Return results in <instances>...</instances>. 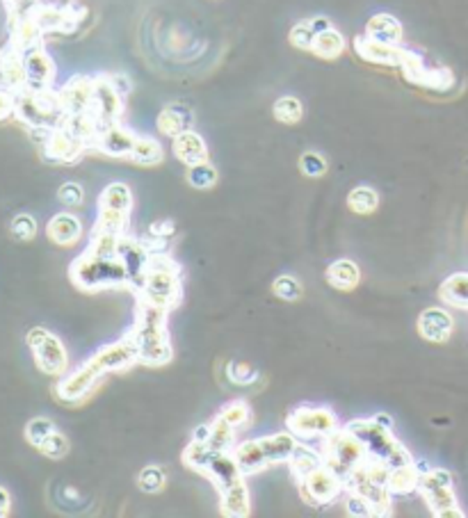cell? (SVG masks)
<instances>
[{
	"label": "cell",
	"mask_w": 468,
	"mask_h": 518,
	"mask_svg": "<svg viewBox=\"0 0 468 518\" xmlns=\"http://www.w3.org/2000/svg\"><path fill=\"white\" fill-rule=\"evenodd\" d=\"M137 361H140V354H137L135 341L131 336L121 338V341L112 342L108 348L99 350L90 361H85L78 367L76 373H71L69 377L62 379L56 388L57 398L62 402H78L94 388V384L103 375L126 370V367L135 366Z\"/></svg>",
	"instance_id": "cell-1"
},
{
	"label": "cell",
	"mask_w": 468,
	"mask_h": 518,
	"mask_svg": "<svg viewBox=\"0 0 468 518\" xmlns=\"http://www.w3.org/2000/svg\"><path fill=\"white\" fill-rule=\"evenodd\" d=\"M167 315H169V308L140 302L135 327L128 333L135 341L140 363L165 366L174 357V350L169 345V332H167Z\"/></svg>",
	"instance_id": "cell-2"
},
{
	"label": "cell",
	"mask_w": 468,
	"mask_h": 518,
	"mask_svg": "<svg viewBox=\"0 0 468 518\" xmlns=\"http://www.w3.org/2000/svg\"><path fill=\"white\" fill-rule=\"evenodd\" d=\"M140 302L156 304L162 308H177L183 298L181 267L171 261L167 254H152V261L146 267L144 286L137 292Z\"/></svg>",
	"instance_id": "cell-3"
},
{
	"label": "cell",
	"mask_w": 468,
	"mask_h": 518,
	"mask_svg": "<svg viewBox=\"0 0 468 518\" xmlns=\"http://www.w3.org/2000/svg\"><path fill=\"white\" fill-rule=\"evenodd\" d=\"M69 279L76 288L85 292L101 290V288L128 286L126 270L119 258H96L82 252L69 267Z\"/></svg>",
	"instance_id": "cell-4"
},
{
	"label": "cell",
	"mask_w": 468,
	"mask_h": 518,
	"mask_svg": "<svg viewBox=\"0 0 468 518\" xmlns=\"http://www.w3.org/2000/svg\"><path fill=\"white\" fill-rule=\"evenodd\" d=\"M16 119L28 128H57L62 126L66 112L56 90H21L16 91Z\"/></svg>",
	"instance_id": "cell-5"
},
{
	"label": "cell",
	"mask_w": 468,
	"mask_h": 518,
	"mask_svg": "<svg viewBox=\"0 0 468 518\" xmlns=\"http://www.w3.org/2000/svg\"><path fill=\"white\" fill-rule=\"evenodd\" d=\"M345 427L359 436L363 441V445L368 448L370 457L379 459L386 466L395 468V466H404V463H412L413 457L409 454V450L404 448L403 443L398 438L393 436V429L382 427L379 423H375L373 418L370 420H352Z\"/></svg>",
	"instance_id": "cell-6"
},
{
	"label": "cell",
	"mask_w": 468,
	"mask_h": 518,
	"mask_svg": "<svg viewBox=\"0 0 468 518\" xmlns=\"http://www.w3.org/2000/svg\"><path fill=\"white\" fill-rule=\"evenodd\" d=\"M323 457L334 473L341 475L342 479H348L359 466L368 462L370 453H368L361 438L354 436L348 427H338L336 432L325 436Z\"/></svg>",
	"instance_id": "cell-7"
},
{
	"label": "cell",
	"mask_w": 468,
	"mask_h": 518,
	"mask_svg": "<svg viewBox=\"0 0 468 518\" xmlns=\"http://www.w3.org/2000/svg\"><path fill=\"white\" fill-rule=\"evenodd\" d=\"M418 491L428 503L429 512L438 518H464L466 514L459 509L457 496L453 491V473L446 468H429L420 475Z\"/></svg>",
	"instance_id": "cell-8"
},
{
	"label": "cell",
	"mask_w": 468,
	"mask_h": 518,
	"mask_svg": "<svg viewBox=\"0 0 468 518\" xmlns=\"http://www.w3.org/2000/svg\"><path fill=\"white\" fill-rule=\"evenodd\" d=\"M26 341L41 373L48 375V377H62L66 373L69 354L56 333H51L46 327H32Z\"/></svg>",
	"instance_id": "cell-9"
},
{
	"label": "cell",
	"mask_w": 468,
	"mask_h": 518,
	"mask_svg": "<svg viewBox=\"0 0 468 518\" xmlns=\"http://www.w3.org/2000/svg\"><path fill=\"white\" fill-rule=\"evenodd\" d=\"M298 487L299 496L308 507H325L345 491V479L334 473L327 463H323L308 475H304L302 479H298Z\"/></svg>",
	"instance_id": "cell-10"
},
{
	"label": "cell",
	"mask_w": 468,
	"mask_h": 518,
	"mask_svg": "<svg viewBox=\"0 0 468 518\" xmlns=\"http://www.w3.org/2000/svg\"><path fill=\"white\" fill-rule=\"evenodd\" d=\"M288 429L302 438H325L338 429V418L327 407H302L288 418Z\"/></svg>",
	"instance_id": "cell-11"
},
{
	"label": "cell",
	"mask_w": 468,
	"mask_h": 518,
	"mask_svg": "<svg viewBox=\"0 0 468 518\" xmlns=\"http://www.w3.org/2000/svg\"><path fill=\"white\" fill-rule=\"evenodd\" d=\"M117 258H119L124 270H126L128 288H131L133 292H140L142 286H144L146 267H149V261H152L149 246L142 240H137V237L124 233L119 240V254H117Z\"/></svg>",
	"instance_id": "cell-12"
},
{
	"label": "cell",
	"mask_w": 468,
	"mask_h": 518,
	"mask_svg": "<svg viewBox=\"0 0 468 518\" xmlns=\"http://www.w3.org/2000/svg\"><path fill=\"white\" fill-rule=\"evenodd\" d=\"M91 115L99 119L101 126L119 124L121 117H124V96L115 90V85H112L106 73L94 76V106H91Z\"/></svg>",
	"instance_id": "cell-13"
},
{
	"label": "cell",
	"mask_w": 468,
	"mask_h": 518,
	"mask_svg": "<svg viewBox=\"0 0 468 518\" xmlns=\"http://www.w3.org/2000/svg\"><path fill=\"white\" fill-rule=\"evenodd\" d=\"M345 491L357 493L363 500H368L370 507L375 509V516H388V514H391L393 493L388 491V487L373 482V479L368 478L361 466L345 479Z\"/></svg>",
	"instance_id": "cell-14"
},
{
	"label": "cell",
	"mask_w": 468,
	"mask_h": 518,
	"mask_svg": "<svg viewBox=\"0 0 468 518\" xmlns=\"http://www.w3.org/2000/svg\"><path fill=\"white\" fill-rule=\"evenodd\" d=\"M39 149L41 153H44L46 160L60 162V165H74V162L81 160L82 153H85L90 146H87L85 142L78 140V137L71 135L66 128L57 126L53 128L48 140H46Z\"/></svg>",
	"instance_id": "cell-15"
},
{
	"label": "cell",
	"mask_w": 468,
	"mask_h": 518,
	"mask_svg": "<svg viewBox=\"0 0 468 518\" xmlns=\"http://www.w3.org/2000/svg\"><path fill=\"white\" fill-rule=\"evenodd\" d=\"M400 69L404 71L409 81L429 87V90H448L453 85V73L448 69H429V66H425L423 57L412 51H404Z\"/></svg>",
	"instance_id": "cell-16"
},
{
	"label": "cell",
	"mask_w": 468,
	"mask_h": 518,
	"mask_svg": "<svg viewBox=\"0 0 468 518\" xmlns=\"http://www.w3.org/2000/svg\"><path fill=\"white\" fill-rule=\"evenodd\" d=\"M23 60H26V78H28V90H51L53 82H56V62L53 57L46 53L44 46H37L30 51L23 53Z\"/></svg>",
	"instance_id": "cell-17"
},
{
	"label": "cell",
	"mask_w": 468,
	"mask_h": 518,
	"mask_svg": "<svg viewBox=\"0 0 468 518\" xmlns=\"http://www.w3.org/2000/svg\"><path fill=\"white\" fill-rule=\"evenodd\" d=\"M60 94V103L66 115H78V112H91L94 106V76H74L66 82Z\"/></svg>",
	"instance_id": "cell-18"
},
{
	"label": "cell",
	"mask_w": 468,
	"mask_h": 518,
	"mask_svg": "<svg viewBox=\"0 0 468 518\" xmlns=\"http://www.w3.org/2000/svg\"><path fill=\"white\" fill-rule=\"evenodd\" d=\"M0 85L12 91L26 90L28 85L23 51H19L10 41L0 48Z\"/></svg>",
	"instance_id": "cell-19"
},
{
	"label": "cell",
	"mask_w": 468,
	"mask_h": 518,
	"mask_svg": "<svg viewBox=\"0 0 468 518\" xmlns=\"http://www.w3.org/2000/svg\"><path fill=\"white\" fill-rule=\"evenodd\" d=\"M354 51L361 60L370 62V65H384V66H400L404 57V48L393 44H384V41L370 39V37L361 35L354 39Z\"/></svg>",
	"instance_id": "cell-20"
},
{
	"label": "cell",
	"mask_w": 468,
	"mask_h": 518,
	"mask_svg": "<svg viewBox=\"0 0 468 518\" xmlns=\"http://www.w3.org/2000/svg\"><path fill=\"white\" fill-rule=\"evenodd\" d=\"M137 135L131 128L121 124H110L101 128V135L96 140V149L110 158H131L133 146H135Z\"/></svg>",
	"instance_id": "cell-21"
},
{
	"label": "cell",
	"mask_w": 468,
	"mask_h": 518,
	"mask_svg": "<svg viewBox=\"0 0 468 518\" xmlns=\"http://www.w3.org/2000/svg\"><path fill=\"white\" fill-rule=\"evenodd\" d=\"M453 317H450L448 311H443V308H425V311L418 315V333L428 342H437V345L448 342L450 336H453Z\"/></svg>",
	"instance_id": "cell-22"
},
{
	"label": "cell",
	"mask_w": 468,
	"mask_h": 518,
	"mask_svg": "<svg viewBox=\"0 0 468 518\" xmlns=\"http://www.w3.org/2000/svg\"><path fill=\"white\" fill-rule=\"evenodd\" d=\"M204 475L211 478V482L215 484L217 491H224V488L233 487V484L242 482L245 479V473L242 468L238 466L236 457L233 453H215L211 457V462L204 468Z\"/></svg>",
	"instance_id": "cell-23"
},
{
	"label": "cell",
	"mask_w": 468,
	"mask_h": 518,
	"mask_svg": "<svg viewBox=\"0 0 468 518\" xmlns=\"http://www.w3.org/2000/svg\"><path fill=\"white\" fill-rule=\"evenodd\" d=\"M10 44H14L19 51H30L37 46H44V30L35 21V16H10Z\"/></svg>",
	"instance_id": "cell-24"
},
{
	"label": "cell",
	"mask_w": 468,
	"mask_h": 518,
	"mask_svg": "<svg viewBox=\"0 0 468 518\" xmlns=\"http://www.w3.org/2000/svg\"><path fill=\"white\" fill-rule=\"evenodd\" d=\"M171 151L177 156V160H181L183 165H196V162L208 160V146L204 142V137L199 133L190 131L181 133V135L171 137Z\"/></svg>",
	"instance_id": "cell-25"
},
{
	"label": "cell",
	"mask_w": 468,
	"mask_h": 518,
	"mask_svg": "<svg viewBox=\"0 0 468 518\" xmlns=\"http://www.w3.org/2000/svg\"><path fill=\"white\" fill-rule=\"evenodd\" d=\"M46 236L48 240L60 246L76 245L82 236V221L71 212H57L48 224H46Z\"/></svg>",
	"instance_id": "cell-26"
},
{
	"label": "cell",
	"mask_w": 468,
	"mask_h": 518,
	"mask_svg": "<svg viewBox=\"0 0 468 518\" xmlns=\"http://www.w3.org/2000/svg\"><path fill=\"white\" fill-rule=\"evenodd\" d=\"M220 512L229 518H247L252 514V498L245 479L220 491Z\"/></svg>",
	"instance_id": "cell-27"
},
{
	"label": "cell",
	"mask_w": 468,
	"mask_h": 518,
	"mask_svg": "<svg viewBox=\"0 0 468 518\" xmlns=\"http://www.w3.org/2000/svg\"><path fill=\"white\" fill-rule=\"evenodd\" d=\"M192 124H195V115L187 106L183 103H169L167 108H162V112L158 115V131L167 137H177L181 133L190 131Z\"/></svg>",
	"instance_id": "cell-28"
},
{
	"label": "cell",
	"mask_w": 468,
	"mask_h": 518,
	"mask_svg": "<svg viewBox=\"0 0 468 518\" xmlns=\"http://www.w3.org/2000/svg\"><path fill=\"white\" fill-rule=\"evenodd\" d=\"M261 443L263 453H265L267 463H282V462H290V457L298 450L299 441L298 434L292 432H282V434H273V436H263L258 438Z\"/></svg>",
	"instance_id": "cell-29"
},
{
	"label": "cell",
	"mask_w": 468,
	"mask_h": 518,
	"mask_svg": "<svg viewBox=\"0 0 468 518\" xmlns=\"http://www.w3.org/2000/svg\"><path fill=\"white\" fill-rule=\"evenodd\" d=\"M423 471L425 468L416 462L391 468V475H388L386 484L388 491H391L393 496H412L413 491H418V484H420Z\"/></svg>",
	"instance_id": "cell-30"
},
{
	"label": "cell",
	"mask_w": 468,
	"mask_h": 518,
	"mask_svg": "<svg viewBox=\"0 0 468 518\" xmlns=\"http://www.w3.org/2000/svg\"><path fill=\"white\" fill-rule=\"evenodd\" d=\"M62 128L71 133L74 137H78L81 142H85L87 146H94L96 149V140L101 135V124L96 119L91 112H78V115H66L65 121H62Z\"/></svg>",
	"instance_id": "cell-31"
},
{
	"label": "cell",
	"mask_w": 468,
	"mask_h": 518,
	"mask_svg": "<svg viewBox=\"0 0 468 518\" xmlns=\"http://www.w3.org/2000/svg\"><path fill=\"white\" fill-rule=\"evenodd\" d=\"M366 37L384 41V44L400 46L403 41V26L400 21L391 14H375L366 23Z\"/></svg>",
	"instance_id": "cell-32"
},
{
	"label": "cell",
	"mask_w": 468,
	"mask_h": 518,
	"mask_svg": "<svg viewBox=\"0 0 468 518\" xmlns=\"http://www.w3.org/2000/svg\"><path fill=\"white\" fill-rule=\"evenodd\" d=\"M327 281L332 283L336 290L350 292L361 281V270H359L357 263L350 261V258H338V261H334L332 265L327 267Z\"/></svg>",
	"instance_id": "cell-33"
},
{
	"label": "cell",
	"mask_w": 468,
	"mask_h": 518,
	"mask_svg": "<svg viewBox=\"0 0 468 518\" xmlns=\"http://www.w3.org/2000/svg\"><path fill=\"white\" fill-rule=\"evenodd\" d=\"M233 457H236L238 466L242 468V473L245 475L261 473L263 468L270 466L265 459V453H263V448H261V443H258V438L256 441H245V443H240V445H236Z\"/></svg>",
	"instance_id": "cell-34"
},
{
	"label": "cell",
	"mask_w": 468,
	"mask_h": 518,
	"mask_svg": "<svg viewBox=\"0 0 468 518\" xmlns=\"http://www.w3.org/2000/svg\"><path fill=\"white\" fill-rule=\"evenodd\" d=\"M438 298L443 304L455 308H468V274H453L438 288Z\"/></svg>",
	"instance_id": "cell-35"
},
{
	"label": "cell",
	"mask_w": 468,
	"mask_h": 518,
	"mask_svg": "<svg viewBox=\"0 0 468 518\" xmlns=\"http://www.w3.org/2000/svg\"><path fill=\"white\" fill-rule=\"evenodd\" d=\"M311 53H316V56L323 57V60H336V57H341L342 53H345V37H342L336 28L317 32Z\"/></svg>",
	"instance_id": "cell-36"
},
{
	"label": "cell",
	"mask_w": 468,
	"mask_h": 518,
	"mask_svg": "<svg viewBox=\"0 0 468 518\" xmlns=\"http://www.w3.org/2000/svg\"><path fill=\"white\" fill-rule=\"evenodd\" d=\"M99 208H110V211H121L131 212L133 208V192L126 183H110L106 190L101 192V199H99Z\"/></svg>",
	"instance_id": "cell-37"
},
{
	"label": "cell",
	"mask_w": 468,
	"mask_h": 518,
	"mask_svg": "<svg viewBox=\"0 0 468 518\" xmlns=\"http://www.w3.org/2000/svg\"><path fill=\"white\" fill-rule=\"evenodd\" d=\"M174 236H177V227H174V221L165 220V221H156V224L149 229V233L142 237V242L149 246V252L152 254H165L169 242L174 240Z\"/></svg>",
	"instance_id": "cell-38"
},
{
	"label": "cell",
	"mask_w": 468,
	"mask_h": 518,
	"mask_svg": "<svg viewBox=\"0 0 468 518\" xmlns=\"http://www.w3.org/2000/svg\"><path fill=\"white\" fill-rule=\"evenodd\" d=\"M236 432L231 423H227L224 418L217 416L211 423V438H208V445H211L215 453H231L233 445H236Z\"/></svg>",
	"instance_id": "cell-39"
},
{
	"label": "cell",
	"mask_w": 468,
	"mask_h": 518,
	"mask_svg": "<svg viewBox=\"0 0 468 518\" xmlns=\"http://www.w3.org/2000/svg\"><path fill=\"white\" fill-rule=\"evenodd\" d=\"M162 158H165V151H162L160 142L153 140V137L137 135V142H135V146H133V153H131L133 162H137V165L153 167V165H158V162H162Z\"/></svg>",
	"instance_id": "cell-40"
},
{
	"label": "cell",
	"mask_w": 468,
	"mask_h": 518,
	"mask_svg": "<svg viewBox=\"0 0 468 518\" xmlns=\"http://www.w3.org/2000/svg\"><path fill=\"white\" fill-rule=\"evenodd\" d=\"M325 463V457L320 453H316V450L307 448V445H302L299 443L298 450H295V454L290 457V468H292V475H295V479H302L304 475H308L311 471H316L317 466H323Z\"/></svg>",
	"instance_id": "cell-41"
},
{
	"label": "cell",
	"mask_w": 468,
	"mask_h": 518,
	"mask_svg": "<svg viewBox=\"0 0 468 518\" xmlns=\"http://www.w3.org/2000/svg\"><path fill=\"white\" fill-rule=\"evenodd\" d=\"M377 206H379V194L373 187L359 186L348 194V208L352 212H357V215H370V212L377 211Z\"/></svg>",
	"instance_id": "cell-42"
},
{
	"label": "cell",
	"mask_w": 468,
	"mask_h": 518,
	"mask_svg": "<svg viewBox=\"0 0 468 518\" xmlns=\"http://www.w3.org/2000/svg\"><path fill=\"white\" fill-rule=\"evenodd\" d=\"M217 169L211 160L206 162H196V165L187 167L186 181L190 183L195 190H211V187L217 186Z\"/></svg>",
	"instance_id": "cell-43"
},
{
	"label": "cell",
	"mask_w": 468,
	"mask_h": 518,
	"mask_svg": "<svg viewBox=\"0 0 468 518\" xmlns=\"http://www.w3.org/2000/svg\"><path fill=\"white\" fill-rule=\"evenodd\" d=\"M304 117V106L298 96H282L277 103H274V119L282 121V124H298Z\"/></svg>",
	"instance_id": "cell-44"
},
{
	"label": "cell",
	"mask_w": 468,
	"mask_h": 518,
	"mask_svg": "<svg viewBox=\"0 0 468 518\" xmlns=\"http://www.w3.org/2000/svg\"><path fill=\"white\" fill-rule=\"evenodd\" d=\"M128 215L131 212H121V211H110V208H99V217H96L94 229L99 231H110V233H119L124 236L128 229Z\"/></svg>",
	"instance_id": "cell-45"
},
{
	"label": "cell",
	"mask_w": 468,
	"mask_h": 518,
	"mask_svg": "<svg viewBox=\"0 0 468 518\" xmlns=\"http://www.w3.org/2000/svg\"><path fill=\"white\" fill-rule=\"evenodd\" d=\"M212 454H215V450H212L208 443L192 441L190 445L186 448V453H183V463H186V466H190L192 471H199V473H204V468H206V463L211 462Z\"/></svg>",
	"instance_id": "cell-46"
},
{
	"label": "cell",
	"mask_w": 468,
	"mask_h": 518,
	"mask_svg": "<svg viewBox=\"0 0 468 518\" xmlns=\"http://www.w3.org/2000/svg\"><path fill=\"white\" fill-rule=\"evenodd\" d=\"M273 292L279 299H283V302H298V299L302 298L304 290L302 283H299L298 279L290 277V274H282V277L274 279Z\"/></svg>",
	"instance_id": "cell-47"
},
{
	"label": "cell",
	"mask_w": 468,
	"mask_h": 518,
	"mask_svg": "<svg viewBox=\"0 0 468 518\" xmlns=\"http://www.w3.org/2000/svg\"><path fill=\"white\" fill-rule=\"evenodd\" d=\"M56 425H53V420H48V418H32L30 423L26 425V438L28 443H30L32 448L39 450L41 443L46 441V438L51 436L53 432H56Z\"/></svg>",
	"instance_id": "cell-48"
},
{
	"label": "cell",
	"mask_w": 468,
	"mask_h": 518,
	"mask_svg": "<svg viewBox=\"0 0 468 518\" xmlns=\"http://www.w3.org/2000/svg\"><path fill=\"white\" fill-rule=\"evenodd\" d=\"M217 416L224 418V420L231 423L236 429H240V427H245V425H249V420H252V409H249L247 402L238 400V402L227 404V407L221 409Z\"/></svg>",
	"instance_id": "cell-49"
},
{
	"label": "cell",
	"mask_w": 468,
	"mask_h": 518,
	"mask_svg": "<svg viewBox=\"0 0 468 518\" xmlns=\"http://www.w3.org/2000/svg\"><path fill=\"white\" fill-rule=\"evenodd\" d=\"M299 169H302L304 177L320 178L327 174L329 162H327V158L320 156L317 151H307V153H302V158H299Z\"/></svg>",
	"instance_id": "cell-50"
},
{
	"label": "cell",
	"mask_w": 468,
	"mask_h": 518,
	"mask_svg": "<svg viewBox=\"0 0 468 518\" xmlns=\"http://www.w3.org/2000/svg\"><path fill=\"white\" fill-rule=\"evenodd\" d=\"M137 487L146 493H158L165 487V471L160 466H146L137 475Z\"/></svg>",
	"instance_id": "cell-51"
},
{
	"label": "cell",
	"mask_w": 468,
	"mask_h": 518,
	"mask_svg": "<svg viewBox=\"0 0 468 518\" xmlns=\"http://www.w3.org/2000/svg\"><path fill=\"white\" fill-rule=\"evenodd\" d=\"M39 453L48 459H65L69 454V438L62 432H53L51 436L46 438L39 445Z\"/></svg>",
	"instance_id": "cell-52"
},
{
	"label": "cell",
	"mask_w": 468,
	"mask_h": 518,
	"mask_svg": "<svg viewBox=\"0 0 468 518\" xmlns=\"http://www.w3.org/2000/svg\"><path fill=\"white\" fill-rule=\"evenodd\" d=\"M10 231L16 240L30 242L32 237L37 236V220L32 215H26V212H23V215H16L10 224Z\"/></svg>",
	"instance_id": "cell-53"
},
{
	"label": "cell",
	"mask_w": 468,
	"mask_h": 518,
	"mask_svg": "<svg viewBox=\"0 0 468 518\" xmlns=\"http://www.w3.org/2000/svg\"><path fill=\"white\" fill-rule=\"evenodd\" d=\"M313 41H316V32L308 26V21H299L290 30V44L299 51H311Z\"/></svg>",
	"instance_id": "cell-54"
},
{
	"label": "cell",
	"mask_w": 468,
	"mask_h": 518,
	"mask_svg": "<svg viewBox=\"0 0 468 518\" xmlns=\"http://www.w3.org/2000/svg\"><path fill=\"white\" fill-rule=\"evenodd\" d=\"M57 199L69 208L82 206V202H85V190H82L81 183H65V186L57 190Z\"/></svg>",
	"instance_id": "cell-55"
},
{
	"label": "cell",
	"mask_w": 468,
	"mask_h": 518,
	"mask_svg": "<svg viewBox=\"0 0 468 518\" xmlns=\"http://www.w3.org/2000/svg\"><path fill=\"white\" fill-rule=\"evenodd\" d=\"M229 379L233 384H240V386H247L256 379V370H254L249 363H231L229 366Z\"/></svg>",
	"instance_id": "cell-56"
},
{
	"label": "cell",
	"mask_w": 468,
	"mask_h": 518,
	"mask_svg": "<svg viewBox=\"0 0 468 518\" xmlns=\"http://www.w3.org/2000/svg\"><path fill=\"white\" fill-rule=\"evenodd\" d=\"M345 509H348L350 516H359V518L375 516V509L370 507V503L363 500L361 496H357V493H350V491H348V500H345Z\"/></svg>",
	"instance_id": "cell-57"
},
{
	"label": "cell",
	"mask_w": 468,
	"mask_h": 518,
	"mask_svg": "<svg viewBox=\"0 0 468 518\" xmlns=\"http://www.w3.org/2000/svg\"><path fill=\"white\" fill-rule=\"evenodd\" d=\"M41 0H5L7 16H32Z\"/></svg>",
	"instance_id": "cell-58"
},
{
	"label": "cell",
	"mask_w": 468,
	"mask_h": 518,
	"mask_svg": "<svg viewBox=\"0 0 468 518\" xmlns=\"http://www.w3.org/2000/svg\"><path fill=\"white\" fill-rule=\"evenodd\" d=\"M14 112H16V91L0 85V124L10 119V117H14Z\"/></svg>",
	"instance_id": "cell-59"
},
{
	"label": "cell",
	"mask_w": 468,
	"mask_h": 518,
	"mask_svg": "<svg viewBox=\"0 0 468 518\" xmlns=\"http://www.w3.org/2000/svg\"><path fill=\"white\" fill-rule=\"evenodd\" d=\"M108 78H110V82L115 85V90L119 91L121 96L131 94L133 82H131V78L126 76V73H108Z\"/></svg>",
	"instance_id": "cell-60"
},
{
	"label": "cell",
	"mask_w": 468,
	"mask_h": 518,
	"mask_svg": "<svg viewBox=\"0 0 468 518\" xmlns=\"http://www.w3.org/2000/svg\"><path fill=\"white\" fill-rule=\"evenodd\" d=\"M308 26L313 28V32H325V30H329V28H334L332 26V21L327 19V16H313V19H308Z\"/></svg>",
	"instance_id": "cell-61"
},
{
	"label": "cell",
	"mask_w": 468,
	"mask_h": 518,
	"mask_svg": "<svg viewBox=\"0 0 468 518\" xmlns=\"http://www.w3.org/2000/svg\"><path fill=\"white\" fill-rule=\"evenodd\" d=\"M10 507H12L10 493H7V488L0 487V518H5L7 514H10Z\"/></svg>",
	"instance_id": "cell-62"
},
{
	"label": "cell",
	"mask_w": 468,
	"mask_h": 518,
	"mask_svg": "<svg viewBox=\"0 0 468 518\" xmlns=\"http://www.w3.org/2000/svg\"><path fill=\"white\" fill-rule=\"evenodd\" d=\"M208 438H211V423L208 425H199V427L192 432V441H202V443H208Z\"/></svg>",
	"instance_id": "cell-63"
},
{
	"label": "cell",
	"mask_w": 468,
	"mask_h": 518,
	"mask_svg": "<svg viewBox=\"0 0 468 518\" xmlns=\"http://www.w3.org/2000/svg\"><path fill=\"white\" fill-rule=\"evenodd\" d=\"M373 420H375V423L382 425V427H388V429H393V425H395V423H393V418L388 416V413H377V416H375Z\"/></svg>",
	"instance_id": "cell-64"
}]
</instances>
